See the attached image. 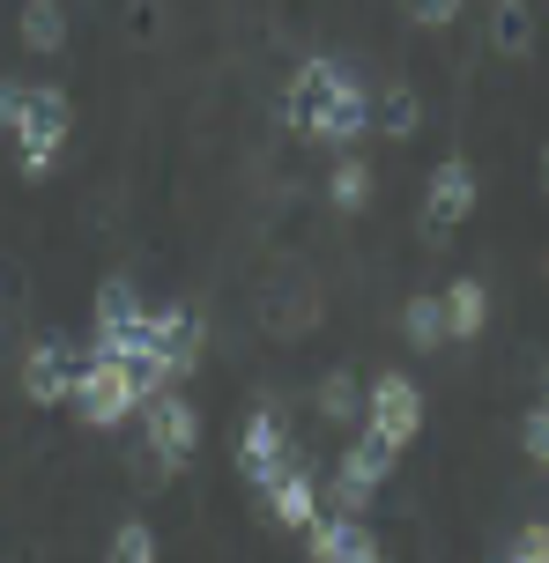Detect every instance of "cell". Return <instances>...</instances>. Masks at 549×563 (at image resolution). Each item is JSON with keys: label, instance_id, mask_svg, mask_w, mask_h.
I'll use <instances>...</instances> for the list:
<instances>
[{"label": "cell", "instance_id": "cell-1", "mask_svg": "<svg viewBox=\"0 0 549 563\" xmlns=\"http://www.w3.org/2000/svg\"><path fill=\"white\" fill-rule=\"evenodd\" d=\"M149 378L142 364H127V356H83L75 364V394H67V408L89 422V430H119V422L142 408Z\"/></svg>", "mask_w": 549, "mask_h": 563}, {"label": "cell", "instance_id": "cell-2", "mask_svg": "<svg viewBox=\"0 0 549 563\" xmlns=\"http://www.w3.org/2000/svg\"><path fill=\"white\" fill-rule=\"evenodd\" d=\"M67 126H75V104L59 97V89H23V112H15V164L23 178H53L59 148H67Z\"/></svg>", "mask_w": 549, "mask_h": 563}, {"label": "cell", "instance_id": "cell-3", "mask_svg": "<svg viewBox=\"0 0 549 563\" xmlns=\"http://www.w3.org/2000/svg\"><path fill=\"white\" fill-rule=\"evenodd\" d=\"M89 356H127V364H142V356H149V305L134 297V282H127V275L97 282V327H89Z\"/></svg>", "mask_w": 549, "mask_h": 563}, {"label": "cell", "instance_id": "cell-4", "mask_svg": "<svg viewBox=\"0 0 549 563\" xmlns=\"http://www.w3.org/2000/svg\"><path fill=\"white\" fill-rule=\"evenodd\" d=\"M201 311H186V305H172V311H149V356H142V378L149 386H178L186 371L201 364Z\"/></svg>", "mask_w": 549, "mask_h": 563}, {"label": "cell", "instance_id": "cell-5", "mask_svg": "<svg viewBox=\"0 0 549 563\" xmlns=\"http://www.w3.org/2000/svg\"><path fill=\"white\" fill-rule=\"evenodd\" d=\"M134 416L149 422V452H156V467H172V475H178V467L194 460V445H201V416H194V400L172 394V386H149Z\"/></svg>", "mask_w": 549, "mask_h": 563}, {"label": "cell", "instance_id": "cell-6", "mask_svg": "<svg viewBox=\"0 0 549 563\" xmlns=\"http://www.w3.org/2000/svg\"><path fill=\"white\" fill-rule=\"evenodd\" d=\"M372 134V89L356 82V75H334L327 82V97H319V112H312V134L305 141H327V148H356V141Z\"/></svg>", "mask_w": 549, "mask_h": 563}, {"label": "cell", "instance_id": "cell-7", "mask_svg": "<svg viewBox=\"0 0 549 563\" xmlns=\"http://www.w3.org/2000/svg\"><path fill=\"white\" fill-rule=\"evenodd\" d=\"M468 216H475V170H468V156H446L431 170V186H424V238L446 245Z\"/></svg>", "mask_w": 549, "mask_h": 563}, {"label": "cell", "instance_id": "cell-8", "mask_svg": "<svg viewBox=\"0 0 549 563\" xmlns=\"http://www.w3.org/2000/svg\"><path fill=\"white\" fill-rule=\"evenodd\" d=\"M394 460H402V452L386 445L378 430H364V438H349L342 467H334V505H342V511H364V505H372V489H378L386 475H394Z\"/></svg>", "mask_w": 549, "mask_h": 563}, {"label": "cell", "instance_id": "cell-9", "mask_svg": "<svg viewBox=\"0 0 549 563\" xmlns=\"http://www.w3.org/2000/svg\"><path fill=\"white\" fill-rule=\"evenodd\" d=\"M364 430H378V438H386L394 452H402L408 438L424 430V394L408 386L402 371H386V378H378L372 394H364Z\"/></svg>", "mask_w": 549, "mask_h": 563}, {"label": "cell", "instance_id": "cell-10", "mask_svg": "<svg viewBox=\"0 0 549 563\" xmlns=\"http://www.w3.org/2000/svg\"><path fill=\"white\" fill-rule=\"evenodd\" d=\"M289 467V438H283V422L267 416V408H253L245 416V430H238V475L253 482V489H267V482Z\"/></svg>", "mask_w": 549, "mask_h": 563}, {"label": "cell", "instance_id": "cell-11", "mask_svg": "<svg viewBox=\"0 0 549 563\" xmlns=\"http://www.w3.org/2000/svg\"><path fill=\"white\" fill-rule=\"evenodd\" d=\"M75 364H83V356H75L67 341H37V349L23 356V394L37 400V408H67V394H75Z\"/></svg>", "mask_w": 549, "mask_h": 563}, {"label": "cell", "instance_id": "cell-12", "mask_svg": "<svg viewBox=\"0 0 549 563\" xmlns=\"http://www.w3.org/2000/svg\"><path fill=\"white\" fill-rule=\"evenodd\" d=\"M342 75V59H297V75H289V89H283V126L289 134H312V112H319V97H327V82Z\"/></svg>", "mask_w": 549, "mask_h": 563}, {"label": "cell", "instance_id": "cell-13", "mask_svg": "<svg viewBox=\"0 0 549 563\" xmlns=\"http://www.w3.org/2000/svg\"><path fill=\"white\" fill-rule=\"evenodd\" d=\"M305 534H312V556H319V563H372V556H378V541L364 534V527H356V511L312 519Z\"/></svg>", "mask_w": 549, "mask_h": 563}, {"label": "cell", "instance_id": "cell-14", "mask_svg": "<svg viewBox=\"0 0 549 563\" xmlns=\"http://www.w3.org/2000/svg\"><path fill=\"white\" fill-rule=\"evenodd\" d=\"M261 497H267V511H275V527H297V534H305V527L319 519V489H312V475H305L297 460H289L283 475L267 482Z\"/></svg>", "mask_w": 549, "mask_h": 563}, {"label": "cell", "instance_id": "cell-15", "mask_svg": "<svg viewBox=\"0 0 549 563\" xmlns=\"http://www.w3.org/2000/svg\"><path fill=\"white\" fill-rule=\"evenodd\" d=\"M438 305H446V341H475L483 327H491V289H483L475 275H461Z\"/></svg>", "mask_w": 549, "mask_h": 563}, {"label": "cell", "instance_id": "cell-16", "mask_svg": "<svg viewBox=\"0 0 549 563\" xmlns=\"http://www.w3.org/2000/svg\"><path fill=\"white\" fill-rule=\"evenodd\" d=\"M15 30H23V53H67V8L59 0H23Z\"/></svg>", "mask_w": 549, "mask_h": 563}, {"label": "cell", "instance_id": "cell-17", "mask_svg": "<svg viewBox=\"0 0 549 563\" xmlns=\"http://www.w3.org/2000/svg\"><path fill=\"white\" fill-rule=\"evenodd\" d=\"M491 53L535 59V15H527L520 0H491Z\"/></svg>", "mask_w": 549, "mask_h": 563}, {"label": "cell", "instance_id": "cell-18", "mask_svg": "<svg viewBox=\"0 0 549 563\" xmlns=\"http://www.w3.org/2000/svg\"><path fill=\"white\" fill-rule=\"evenodd\" d=\"M372 126H378L386 141H408L416 126H424V104H416L402 82H394V89H372Z\"/></svg>", "mask_w": 549, "mask_h": 563}, {"label": "cell", "instance_id": "cell-19", "mask_svg": "<svg viewBox=\"0 0 549 563\" xmlns=\"http://www.w3.org/2000/svg\"><path fill=\"white\" fill-rule=\"evenodd\" d=\"M327 200H334L342 216H364V208H372V164H364V156H342V164L327 170Z\"/></svg>", "mask_w": 549, "mask_h": 563}, {"label": "cell", "instance_id": "cell-20", "mask_svg": "<svg viewBox=\"0 0 549 563\" xmlns=\"http://www.w3.org/2000/svg\"><path fill=\"white\" fill-rule=\"evenodd\" d=\"M402 334H408V349H424V356L446 349V305H438V297H408L402 305Z\"/></svg>", "mask_w": 549, "mask_h": 563}, {"label": "cell", "instance_id": "cell-21", "mask_svg": "<svg viewBox=\"0 0 549 563\" xmlns=\"http://www.w3.org/2000/svg\"><path fill=\"white\" fill-rule=\"evenodd\" d=\"M312 408L327 422H356V416H364V386H356L349 371H327V378H319V394H312Z\"/></svg>", "mask_w": 549, "mask_h": 563}, {"label": "cell", "instance_id": "cell-22", "mask_svg": "<svg viewBox=\"0 0 549 563\" xmlns=\"http://www.w3.org/2000/svg\"><path fill=\"white\" fill-rule=\"evenodd\" d=\"M164 23H172V8H164V0H127V45H156Z\"/></svg>", "mask_w": 549, "mask_h": 563}, {"label": "cell", "instance_id": "cell-23", "mask_svg": "<svg viewBox=\"0 0 549 563\" xmlns=\"http://www.w3.org/2000/svg\"><path fill=\"white\" fill-rule=\"evenodd\" d=\"M112 556L119 563H156V534H149L142 519H127V527L112 534Z\"/></svg>", "mask_w": 549, "mask_h": 563}, {"label": "cell", "instance_id": "cell-24", "mask_svg": "<svg viewBox=\"0 0 549 563\" xmlns=\"http://www.w3.org/2000/svg\"><path fill=\"white\" fill-rule=\"evenodd\" d=\"M520 445H527V460H535V467H549V408H542V400L527 408V422H520Z\"/></svg>", "mask_w": 549, "mask_h": 563}, {"label": "cell", "instance_id": "cell-25", "mask_svg": "<svg viewBox=\"0 0 549 563\" xmlns=\"http://www.w3.org/2000/svg\"><path fill=\"white\" fill-rule=\"evenodd\" d=\"M505 556L513 563H549V527H520V534L505 541Z\"/></svg>", "mask_w": 549, "mask_h": 563}, {"label": "cell", "instance_id": "cell-26", "mask_svg": "<svg viewBox=\"0 0 549 563\" xmlns=\"http://www.w3.org/2000/svg\"><path fill=\"white\" fill-rule=\"evenodd\" d=\"M402 8H408V23H424V30H438V23L461 15V0H402Z\"/></svg>", "mask_w": 549, "mask_h": 563}, {"label": "cell", "instance_id": "cell-27", "mask_svg": "<svg viewBox=\"0 0 549 563\" xmlns=\"http://www.w3.org/2000/svg\"><path fill=\"white\" fill-rule=\"evenodd\" d=\"M23 89H30V82H8V75H0V134L15 126V112H23Z\"/></svg>", "mask_w": 549, "mask_h": 563}, {"label": "cell", "instance_id": "cell-28", "mask_svg": "<svg viewBox=\"0 0 549 563\" xmlns=\"http://www.w3.org/2000/svg\"><path fill=\"white\" fill-rule=\"evenodd\" d=\"M542 408H549V364H542Z\"/></svg>", "mask_w": 549, "mask_h": 563}, {"label": "cell", "instance_id": "cell-29", "mask_svg": "<svg viewBox=\"0 0 549 563\" xmlns=\"http://www.w3.org/2000/svg\"><path fill=\"white\" fill-rule=\"evenodd\" d=\"M542 186H549V148H542Z\"/></svg>", "mask_w": 549, "mask_h": 563}]
</instances>
